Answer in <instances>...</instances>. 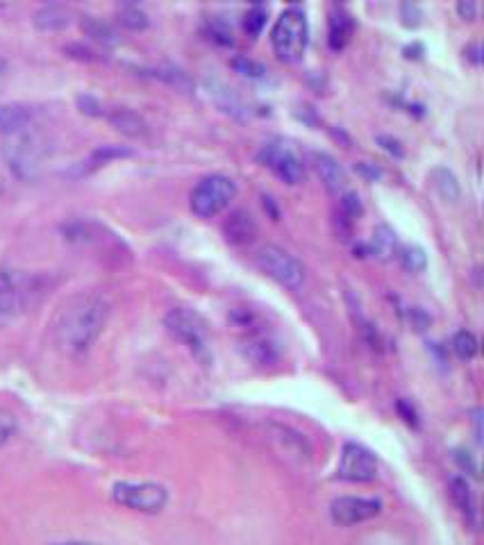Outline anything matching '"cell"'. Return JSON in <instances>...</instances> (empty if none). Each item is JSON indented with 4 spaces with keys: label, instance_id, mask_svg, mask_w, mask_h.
<instances>
[{
    "label": "cell",
    "instance_id": "1",
    "mask_svg": "<svg viewBox=\"0 0 484 545\" xmlns=\"http://www.w3.org/2000/svg\"><path fill=\"white\" fill-rule=\"evenodd\" d=\"M109 319L107 300L98 294H75L53 319V341L66 357H82L94 348Z\"/></svg>",
    "mask_w": 484,
    "mask_h": 545
},
{
    "label": "cell",
    "instance_id": "2",
    "mask_svg": "<svg viewBox=\"0 0 484 545\" xmlns=\"http://www.w3.org/2000/svg\"><path fill=\"white\" fill-rule=\"evenodd\" d=\"M273 53L282 62H298L310 44V23L301 7H287L271 30Z\"/></svg>",
    "mask_w": 484,
    "mask_h": 545
},
{
    "label": "cell",
    "instance_id": "3",
    "mask_svg": "<svg viewBox=\"0 0 484 545\" xmlns=\"http://www.w3.org/2000/svg\"><path fill=\"white\" fill-rule=\"evenodd\" d=\"M237 198V182L223 173H212L196 182L189 196V207L198 218H214Z\"/></svg>",
    "mask_w": 484,
    "mask_h": 545
},
{
    "label": "cell",
    "instance_id": "4",
    "mask_svg": "<svg viewBox=\"0 0 484 545\" xmlns=\"http://www.w3.org/2000/svg\"><path fill=\"white\" fill-rule=\"evenodd\" d=\"M37 294L35 277L23 270L0 266V328L14 323L30 307Z\"/></svg>",
    "mask_w": 484,
    "mask_h": 545
},
{
    "label": "cell",
    "instance_id": "5",
    "mask_svg": "<svg viewBox=\"0 0 484 545\" xmlns=\"http://www.w3.org/2000/svg\"><path fill=\"white\" fill-rule=\"evenodd\" d=\"M258 162L289 187H296V184L305 182V162H302L301 150L289 139L276 137L262 143V148L258 150Z\"/></svg>",
    "mask_w": 484,
    "mask_h": 545
},
{
    "label": "cell",
    "instance_id": "6",
    "mask_svg": "<svg viewBox=\"0 0 484 545\" xmlns=\"http://www.w3.org/2000/svg\"><path fill=\"white\" fill-rule=\"evenodd\" d=\"M164 328L174 339L187 345L196 357L208 359L209 354V329L208 323L196 310L189 307H174L164 316Z\"/></svg>",
    "mask_w": 484,
    "mask_h": 545
},
{
    "label": "cell",
    "instance_id": "7",
    "mask_svg": "<svg viewBox=\"0 0 484 545\" xmlns=\"http://www.w3.org/2000/svg\"><path fill=\"white\" fill-rule=\"evenodd\" d=\"M255 264H258V268L262 270L264 276L276 280L284 289L296 291L305 282V266H302V261L298 257H293L289 251H284V248L276 246V243H267V246L259 248L255 252Z\"/></svg>",
    "mask_w": 484,
    "mask_h": 545
},
{
    "label": "cell",
    "instance_id": "8",
    "mask_svg": "<svg viewBox=\"0 0 484 545\" xmlns=\"http://www.w3.org/2000/svg\"><path fill=\"white\" fill-rule=\"evenodd\" d=\"M112 500L125 509L153 516L168 505V491L157 481H116L112 487Z\"/></svg>",
    "mask_w": 484,
    "mask_h": 545
},
{
    "label": "cell",
    "instance_id": "9",
    "mask_svg": "<svg viewBox=\"0 0 484 545\" xmlns=\"http://www.w3.org/2000/svg\"><path fill=\"white\" fill-rule=\"evenodd\" d=\"M64 236L78 246H87V248H96L98 255L105 257H123L130 255L128 246L119 236L114 234L112 230H107L105 226L96 221H73L69 226H64Z\"/></svg>",
    "mask_w": 484,
    "mask_h": 545
},
{
    "label": "cell",
    "instance_id": "10",
    "mask_svg": "<svg viewBox=\"0 0 484 545\" xmlns=\"http://www.w3.org/2000/svg\"><path fill=\"white\" fill-rule=\"evenodd\" d=\"M336 477L352 484H366L378 477V459L369 447L360 443H344L336 464Z\"/></svg>",
    "mask_w": 484,
    "mask_h": 545
},
{
    "label": "cell",
    "instance_id": "11",
    "mask_svg": "<svg viewBox=\"0 0 484 545\" xmlns=\"http://www.w3.org/2000/svg\"><path fill=\"white\" fill-rule=\"evenodd\" d=\"M382 511V500L378 498H357L344 496L336 498L330 505V518L341 527L360 525V523L371 521Z\"/></svg>",
    "mask_w": 484,
    "mask_h": 545
},
{
    "label": "cell",
    "instance_id": "12",
    "mask_svg": "<svg viewBox=\"0 0 484 545\" xmlns=\"http://www.w3.org/2000/svg\"><path fill=\"white\" fill-rule=\"evenodd\" d=\"M41 158H44V150H41L39 139L28 132L16 134L14 143L7 146L10 166L14 168L16 175L25 177V180H32L37 175V171L41 166Z\"/></svg>",
    "mask_w": 484,
    "mask_h": 545
},
{
    "label": "cell",
    "instance_id": "13",
    "mask_svg": "<svg viewBox=\"0 0 484 545\" xmlns=\"http://www.w3.org/2000/svg\"><path fill=\"white\" fill-rule=\"evenodd\" d=\"M242 329V353L248 362H252L255 366H273L280 359V350H277L276 341L264 335L262 329H258V319L243 325Z\"/></svg>",
    "mask_w": 484,
    "mask_h": 545
},
{
    "label": "cell",
    "instance_id": "14",
    "mask_svg": "<svg viewBox=\"0 0 484 545\" xmlns=\"http://www.w3.org/2000/svg\"><path fill=\"white\" fill-rule=\"evenodd\" d=\"M223 236L230 246H248L258 236V223H255L250 211L234 209L223 221Z\"/></svg>",
    "mask_w": 484,
    "mask_h": 545
},
{
    "label": "cell",
    "instance_id": "15",
    "mask_svg": "<svg viewBox=\"0 0 484 545\" xmlns=\"http://www.w3.org/2000/svg\"><path fill=\"white\" fill-rule=\"evenodd\" d=\"M35 121V112L25 103H3L0 105V134L16 137L28 132V128Z\"/></svg>",
    "mask_w": 484,
    "mask_h": 545
},
{
    "label": "cell",
    "instance_id": "16",
    "mask_svg": "<svg viewBox=\"0 0 484 545\" xmlns=\"http://www.w3.org/2000/svg\"><path fill=\"white\" fill-rule=\"evenodd\" d=\"M311 164H314V168H317L318 177H321V182L326 184L327 192L344 193V189H346V182H348L346 171H344V166H341V164L336 162L330 153H321V150L311 153Z\"/></svg>",
    "mask_w": 484,
    "mask_h": 545
},
{
    "label": "cell",
    "instance_id": "17",
    "mask_svg": "<svg viewBox=\"0 0 484 545\" xmlns=\"http://www.w3.org/2000/svg\"><path fill=\"white\" fill-rule=\"evenodd\" d=\"M105 116H107L109 123L114 125V130L125 134V137L141 139L149 134V123H146V118L139 112H134V109L114 107L109 109V112H105Z\"/></svg>",
    "mask_w": 484,
    "mask_h": 545
},
{
    "label": "cell",
    "instance_id": "18",
    "mask_svg": "<svg viewBox=\"0 0 484 545\" xmlns=\"http://www.w3.org/2000/svg\"><path fill=\"white\" fill-rule=\"evenodd\" d=\"M352 32H355V19L344 7H335L330 14V28H327V46L339 53L351 44Z\"/></svg>",
    "mask_w": 484,
    "mask_h": 545
},
{
    "label": "cell",
    "instance_id": "19",
    "mask_svg": "<svg viewBox=\"0 0 484 545\" xmlns=\"http://www.w3.org/2000/svg\"><path fill=\"white\" fill-rule=\"evenodd\" d=\"M398 251H401L398 236H395V232L391 230L389 226H385V223L373 230L371 241L366 243V252L380 261H391L394 257H398Z\"/></svg>",
    "mask_w": 484,
    "mask_h": 545
},
{
    "label": "cell",
    "instance_id": "20",
    "mask_svg": "<svg viewBox=\"0 0 484 545\" xmlns=\"http://www.w3.org/2000/svg\"><path fill=\"white\" fill-rule=\"evenodd\" d=\"M450 498H453L454 507L464 514L466 521L471 525H475V518H478V502H475L473 491H471V484L466 477L454 475L450 477Z\"/></svg>",
    "mask_w": 484,
    "mask_h": 545
},
{
    "label": "cell",
    "instance_id": "21",
    "mask_svg": "<svg viewBox=\"0 0 484 545\" xmlns=\"http://www.w3.org/2000/svg\"><path fill=\"white\" fill-rule=\"evenodd\" d=\"M71 10L64 5H44L35 12L32 23L41 32H60V30L69 28L71 25Z\"/></svg>",
    "mask_w": 484,
    "mask_h": 545
},
{
    "label": "cell",
    "instance_id": "22",
    "mask_svg": "<svg viewBox=\"0 0 484 545\" xmlns=\"http://www.w3.org/2000/svg\"><path fill=\"white\" fill-rule=\"evenodd\" d=\"M80 28H82L84 37H89L91 41L100 46H116L121 41L119 30L114 28L107 21L98 19V16H82L80 19Z\"/></svg>",
    "mask_w": 484,
    "mask_h": 545
},
{
    "label": "cell",
    "instance_id": "23",
    "mask_svg": "<svg viewBox=\"0 0 484 545\" xmlns=\"http://www.w3.org/2000/svg\"><path fill=\"white\" fill-rule=\"evenodd\" d=\"M123 158H132V150H130L128 146H114V143H109V146H98L89 158L80 164V175L94 173L96 168L105 166V164L114 162V159H123Z\"/></svg>",
    "mask_w": 484,
    "mask_h": 545
},
{
    "label": "cell",
    "instance_id": "24",
    "mask_svg": "<svg viewBox=\"0 0 484 545\" xmlns=\"http://www.w3.org/2000/svg\"><path fill=\"white\" fill-rule=\"evenodd\" d=\"M432 184H435L437 193L444 198L446 202H457L462 198L460 180L454 177V173L446 166L432 168Z\"/></svg>",
    "mask_w": 484,
    "mask_h": 545
},
{
    "label": "cell",
    "instance_id": "25",
    "mask_svg": "<svg viewBox=\"0 0 484 545\" xmlns=\"http://www.w3.org/2000/svg\"><path fill=\"white\" fill-rule=\"evenodd\" d=\"M205 35H208L209 41L223 46V48L234 46L233 25H227V21H223L221 16H209V19L205 21Z\"/></svg>",
    "mask_w": 484,
    "mask_h": 545
},
{
    "label": "cell",
    "instance_id": "26",
    "mask_svg": "<svg viewBox=\"0 0 484 545\" xmlns=\"http://www.w3.org/2000/svg\"><path fill=\"white\" fill-rule=\"evenodd\" d=\"M450 348H453V353L457 354L462 362H471V359H475V354H478L480 344L478 339H475L473 332H469V329H460V332H454L453 341H450Z\"/></svg>",
    "mask_w": 484,
    "mask_h": 545
},
{
    "label": "cell",
    "instance_id": "27",
    "mask_svg": "<svg viewBox=\"0 0 484 545\" xmlns=\"http://www.w3.org/2000/svg\"><path fill=\"white\" fill-rule=\"evenodd\" d=\"M116 19H119V23L123 25V28L134 30V32H139V30H146L150 25L149 14H146V12L137 5H123L119 10V14H116Z\"/></svg>",
    "mask_w": 484,
    "mask_h": 545
},
{
    "label": "cell",
    "instance_id": "28",
    "mask_svg": "<svg viewBox=\"0 0 484 545\" xmlns=\"http://www.w3.org/2000/svg\"><path fill=\"white\" fill-rule=\"evenodd\" d=\"M398 257H401L403 268L410 270V273H423L428 268V255L420 246H403L398 251Z\"/></svg>",
    "mask_w": 484,
    "mask_h": 545
},
{
    "label": "cell",
    "instance_id": "29",
    "mask_svg": "<svg viewBox=\"0 0 484 545\" xmlns=\"http://www.w3.org/2000/svg\"><path fill=\"white\" fill-rule=\"evenodd\" d=\"M267 19H268L267 5H252L250 10L246 12V16H243V30H246V35L252 37V39L262 35Z\"/></svg>",
    "mask_w": 484,
    "mask_h": 545
},
{
    "label": "cell",
    "instance_id": "30",
    "mask_svg": "<svg viewBox=\"0 0 484 545\" xmlns=\"http://www.w3.org/2000/svg\"><path fill=\"white\" fill-rule=\"evenodd\" d=\"M364 214V207H361L360 196L355 192H344L339 196V217L348 223H355L357 218Z\"/></svg>",
    "mask_w": 484,
    "mask_h": 545
},
{
    "label": "cell",
    "instance_id": "31",
    "mask_svg": "<svg viewBox=\"0 0 484 545\" xmlns=\"http://www.w3.org/2000/svg\"><path fill=\"white\" fill-rule=\"evenodd\" d=\"M230 66H233L237 73L248 75V78H264V75H267L264 64H259V62H255V59L246 57V55H237V57L230 62Z\"/></svg>",
    "mask_w": 484,
    "mask_h": 545
},
{
    "label": "cell",
    "instance_id": "32",
    "mask_svg": "<svg viewBox=\"0 0 484 545\" xmlns=\"http://www.w3.org/2000/svg\"><path fill=\"white\" fill-rule=\"evenodd\" d=\"M16 430H19V421H16L14 413H12L10 409L0 407V447L12 441Z\"/></svg>",
    "mask_w": 484,
    "mask_h": 545
},
{
    "label": "cell",
    "instance_id": "33",
    "mask_svg": "<svg viewBox=\"0 0 484 545\" xmlns=\"http://www.w3.org/2000/svg\"><path fill=\"white\" fill-rule=\"evenodd\" d=\"M78 109L87 116H105V109L100 105V100L91 94L78 96Z\"/></svg>",
    "mask_w": 484,
    "mask_h": 545
},
{
    "label": "cell",
    "instance_id": "34",
    "mask_svg": "<svg viewBox=\"0 0 484 545\" xmlns=\"http://www.w3.org/2000/svg\"><path fill=\"white\" fill-rule=\"evenodd\" d=\"M395 412H398V416H401L410 428H419V413H416V407L410 400H395Z\"/></svg>",
    "mask_w": 484,
    "mask_h": 545
},
{
    "label": "cell",
    "instance_id": "35",
    "mask_svg": "<svg viewBox=\"0 0 484 545\" xmlns=\"http://www.w3.org/2000/svg\"><path fill=\"white\" fill-rule=\"evenodd\" d=\"M401 19L407 28H416V25L420 23V19H423V14H420V7L412 5V3H405V5L401 7Z\"/></svg>",
    "mask_w": 484,
    "mask_h": 545
},
{
    "label": "cell",
    "instance_id": "36",
    "mask_svg": "<svg viewBox=\"0 0 484 545\" xmlns=\"http://www.w3.org/2000/svg\"><path fill=\"white\" fill-rule=\"evenodd\" d=\"M66 53L71 55V57H75V59H82V62H98V53H94V50L91 48H84L82 44H71V46H66Z\"/></svg>",
    "mask_w": 484,
    "mask_h": 545
},
{
    "label": "cell",
    "instance_id": "37",
    "mask_svg": "<svg viewBox=\"0 0 484 545\" xmlns=\"http://www.w3.org/2000/svg\"><path fill=\"white\" fill-rule=\"evenodd\" d=\"M355 171L360 173L361 177H366V180H373V182L380 180V177L385 175V173H382V168L376 166V164H371V162H357Z\"/></svg>",
    "mask_w": 484,
    "mask_h": 545
},
{
    "label": "cell",
    "instance_id": "38",
    "mask_svg": "<svg viewBox=\"0 0 484 545\" xmlns=\"http://www.w3.org/2000/svg\"><path fill=\"white\" fill-rule=\"evenodd\" d=\"M457 14L464 21H473L478 16V5H475L473 0H460L457 3Z\"/></svg>",
    "mask_w": 484,
    "mask_h": 545
},
{
    "label": "cell",
    "instance_id": "39",
    "mask_svg": "<svg viewBox=\"0 0 484 545\" xmlns=\"http://www.w3.org/2000/svg\"><path fill=\"white\" fill-rule=\"evenodd\" d=\"M378 141L382 143V148H385L386 153L395 155V158H403V155H405V150H403L401 141H395V139L385 137V134H380V137H378Z\"/></svg>",
    "mask_w": 484,
    "mask_h": 545
},
{
    "label": "cell",
    "instance_id": "40",
    "mask_svg": "<svg viewBox=\"0 0 484 545\" xmlns=\"http://www.w3.org/2000/svg\"><path fill=\"white\" fill-rule=\"evenodd\" d=\"M454 459H457V462H460V466L464 468L466 473H471V475H478V464L473 462V457H471L469 452H454Z\"/></svg>",
    "mask_w": 484,
    "mask_h": 545
},
{
    "label": "cell",
    "instance_id": "41",
    "mask_svg": "<svg viewBox=\"0 0 484 545\" xmlns=\"http://www.w3.org/2000/svg\"><path fill=\"white\" fill-rule=\"evenodd\" d=\"M464 57H469L473 64H480V44H469L464 48Z\"/></svg>",
    "mask_w": 484,
    "mask_h": 545
},
{
    "label": "cell",
    "instance_id": "42",
    "mask_svg": "<svg viewBox=\"0 0 484 545\" xmlns=\"http://www.w3.org/2000/svg\"><path fill=\"white\" fill-rule=\"evenodd\" d=\"M57 545H105V543H91V541H69V543H57Z\"/></svg>",
    "mask_w": 484,
    "mask_h": 545
},
{
    "label": "cell",
    "instance_id": "43",
    "mask_svg": "<svg viewBox=\"0 0 484 545\" xmlns=\"http://www.w3.org/2000/svg\"><path fill=\"white\" fill-rule=\"evenodd\" d=\"M5 69H7V62L3 57H0V75L5 73Z\"/></svg>",
    "mask_w": 484,
    "mask_h": 545
}]
</instances>
